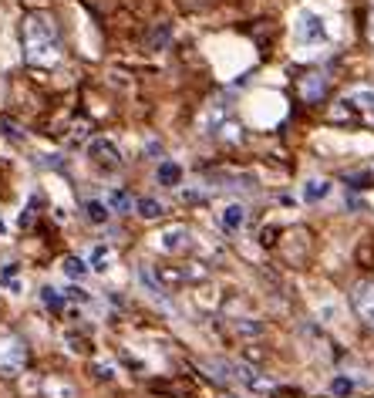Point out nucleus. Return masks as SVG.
Segmentation results:
<instances>
[{"instance_id":"obj_4","label":"nucleus","mask_w":374,"mask_h":398,"mask_svg":"<svg viewBox=\"0 0 374 398\" xmlns=\"http://www.w3.org/2000/svg\"><path fill=\"white\" fill-rule=\"evenodd\" d=\"M199 129H202V135L220 138V142H240L243 138V125H240L236 111H233V105L226 98H213L209 105L202 108Z\"/></svg>"},{"instance_id":"obj_11","label":"nucleus","mask_w":374,"mask_h":398,"mask_svg":"<svg viewBox=\"0 0 374 398\" xmlns=\"http://www.w3.org/2000/svg\"><path fill=\"white\" fill-rule=\"evenodd\" d=\"M135 277H139V287L149 293L155 304H162V307H169V293H166V287L159 284V277H155V270L145 264H139V270H135Z\"/></svg>"},{"instance_id":"obj_13","label":"nucleus","mask_w":374,"mask_h":398,"mask_svg":"<svg viewBox=\"0 0 374 398\" xmlns=\"http://www.w3.org/2000/svg\"><path fill=\"white\" fill-rule=\"evenodd\" d=\"M330 189H334L330 179H324V176H310V179L303 183V203H310V206L324 203L327 196H330Z\"/></svg>"},{"instance_id":"obj_21","label":"nucleus","mask_w":374,"mask_h":398,"mask_svg":"<svg viewBox=\"0 0 374 398\" xmlns=\"http://www.w3.org/2000/svg\"><path fill=\"white\" fill-rule=\"evenodd\" d=\"M135 212H139L142 219H159V216L166 212V203L155 199V196H142V199H135Z\"/></svg>"},{"instance_id":"obj_23","label":"nucleus","mask_w":374,"mask_h":398,"mask_svg":"<svg viewBox=\"0 0 374 398\" xmlns=\"http://www.w3.org/2000/svg\"><path fill=\"white\" fill-rule=\"evenodd\" d=\"M48 395H54V398H75V388H71V385H61V381H48Z\"/></svg>"},{"instance_id":"obj_1","label":"nucleus","mask_w":374,"mask_h":398,"mask_svg":"<svg viewBox=\"0 0 374 398\" xmlns=\"http://www.w3.org/2000/svg\"><path fill=\"white\" fill-rule=\"evenodd\" d=\"M61 34L48 14H30L24 21V57L34 68H54L61 61Z\"/></svg>"},{"instance_id":"obj_9","label":"nucleus","mask_w":374,"mask_h":398,"mask_svg":"<svg viewBox=\"0 0 374 398\" xmlns=\"http://www.w3.org/2000/svg\"><path fill=\"white\" fill-rule=\"evenodd\" d=\"M350 300H354V311L364 318V324L374 327V284L371 280H357L354 291H350Z\"/></svg>"},{"instance_id":"obj_20","label":"nucleus","mask_w":374,"mask_h":398,"mask_svg":"<svg viewBox=\"0 0 374 398\" xmlns=\"http://www.w3.org/2000/svg\"><path fill=\"white\" fill-rule=\"evenodd\" d=\"M61 273L78 284V280H84L91 270H88V260H84V257H64V260H61Z\"/></svg>"},{"instance_id":"obj_14","label":"nucleus","mask_w":374,"mask_h":398,"mask_svg":"<svg viewBox=\"0 0 374 398\" xmlns=\"http://www.w3.org/2000/svg\"><path fill=\"white\" fill-rule=\"evenodd\" d=\"M0 291L14 293V297H21L24 293V277H21V264H3L0 266Z\"/></svg>"},{"instance_id":"obj_8","label":"nucleus","mask_w":374,"mask_h":398,"mask_svg":"<svg viewBox=\"0 0 374 398\" xmlns=\"http://www.w3.org/2000/svg\"><path fill=\"white\" fill-rule=\"evenodd\" d=\"M27 365V345L14 334L0 338V374H21Z\"/></svg>"},{"instance_id":"obj_17","label":"nucleus","mask_w":374,"mask_h":398,"mask_svg":"<svg viewBox=\"0 0 374 398\" xmlns=\"http://www.w3.org/2000/svg\"><path fill=\"white\" fill-rule=\"evenodd\" d=\"M41 304L48 307L51 314H64V311H68V293L57 291V287H51V284H44V287H41Z\"/></svg>"},{"instance_id":"obj_19","label":"nucleus","mask_w":374,"mask_h":398,"mask_svg":"<svg viewBox=\"0 0 374 398\" xmlns=\"http://www.w3.org/2000/svg\"><path fill=\"white\" fill-rule=\"evenodd\" d=\"M324 88H327V78H324V75H310V78L300 81V95H303V102H321Z\"/></svg>"},{"instance_id":"obj_25","label":"nucleus","mask_w":374,"mask_h":398,"mask_svg":"<svg viewBox=\"0 0 374 398\" xmlns=\"http://www.w3.org/2000/svg\"><path fill=\"white\" fill-rule=\"evenodd\" d=\"M368 34H371V44H374V0H371V17H368Z\"/></svg>"},{"instance_id":"obj_3","label":"nucleus","mask_w":374,"mask_h":398,"mask_svg":"<svg viewBox=\"0 0 374 398\" xmlns=\"http://www.w3.org/2000/svg\"><path fill=\"white\" fill-rule=\"evenodd\" d=\"M330 27H327V17L314 7H300L294 14V44H297L303 54H317L330 48Z\"/></svg>"},{"instance_id":"obj_18","label":"nucleus","mask_w":374,"mask_h":398,"mask_svg":"<svg viewBox=\"0 0 374 398\" xmlns=\"http://www.w3.org/2000/svg\"><path fill=\"white\" fill-rule=\"evenodd\" d=\"M112 216H115V212L108 210V203H105V199H84V219H88V223L105 226Z\"/></svg>"},{"instance_id":"obj_16","label":"nucleus","mask_w":374,"mask_h":398,"mask_svg":"<svg viewBox=\"0 0 374 398\" xmlns=\"http://www.w3.org/2000/svg\"><path fill=\"white\" fill-rule=\"evenodd\" d=\"M101 199L108 203V210L118 212V216H122V212H132V210H135V199H132V196H128V189H122V186H112L108 192H105V196H101Z\"/></svg>"},{"instance_id":"obj_12","label":"nucleus","mask_w":374,"mask_h":398,"mask_svg":"<svg viewBox=\"0 0 374 398\" xmlns=\"http://www.w3.org/2000/svg\"><path fill=\"white\" fill-rule=\"evenodd\" d=\"M88 270L91 273H108L112 266H115V250H112V243H91V250H88Z\"/></svg>"},{"instance_id":"obj_15","label":"nucleus","mask_w":374,"mask_h":398,"mask_svg":"<svg viewBox=\"0 0 374 398\" xmlns=\"http://www.w3.org/2000/svg\"><path fill=\"white\" fill-rule=\"evenodd\" d=\"M155 183H159V186H166V189L182 186V165L172 162V159H162V162H159V169H155Z\"/></svg>"},{"instance_id":"obj_24","label":"nucleus","mask_w":374,"mask_h":398,"mask_svg":"<svg viewBox=\"0 0 374 398\" xmlns=\"http://www.w3.org/2000/svg\"><path fill=\"white\" fill-rule=\"evenodd\" d=\"M95 372H98V378H115V368H112L108 361H98V365H95Z\"/></svg>"},{"instance_id":"obj_2","label":"nucleus","mask_w":374,"mask_h":398,"mask_svg":"<svg viewBox=\"0 0 374 398\" xmlns=\"http://www.w3.org/2000/svg\"><path fill=\"white\" fill-rule=\"evenodd\" d=\"M206 368H209V374H213L216 381H223L229 388H240V392H247V395H267V392L276 388V381L270 374L260 372V368H253V365H247V361L213 358Z\"/></svg>"},{"instance_id":"obj_10","label":"nucleus","mask_w":374,"mask_h":398,"mask_svg":"<svg viewBox=\"0 0 374 398\" xmlns=\"http://www.w3.org/2000/svg\"><path fill=\"white\" fill-rule=\"evenodd\" d=\"M220 223H223V230H229V233H243L249 223V206L240 203V199L226 203L223 210H220Z\"/></svg>"},{"instance_id":"obj_5","label":"nucleus","mask_w":374,"mask_h":398,"mask_svg":"<svg viewBox=\"0 0 374 398\" xmlns=\"http://www.w3.org/2000/svg\"><path fill=\"white\" fill-rule=\"evenodd\" d=\"M334 118H348L361 125H374V84H354L341 95L334 108Z\"/></svg>"},{"instance_id":"obj_22","label":"nucleus","mask_w":374,"mask_h":398,"mask_svg":"<svg viewBox=\"0 0 374 398\" xmlns=\"http://www.w3.org/2000/svg\"><path fill=\"white\" fill-rule=\"evenodd\" d=\"M330 392H334V395H337V398H348L350 392H354V381L341 374V378H334V385H330Z\"/></svg>"},{"instance_id":"obj_6","label":"nucleus","mask_w":374,"mask_h":398,"mask_svg":"<svg viewBox=\"0 0 374 398\" xmlns=\"http://www.w3.org/2000/svg\"><path fill=\"white\" fill-rule=\"evenodd\" d=\"M84 156H88V162L98 169V172H118L125 165L122 159V149H118V142L115 138H108V135H98V138H91L88 142V149H84Z\"/></svg>"},{"instance_id":"obj_7","label":"nucleus","mask_w":374,"mask_h":398,"mask_svg":"<svg viewBox=\"0 0 374 398\" xmlns=\"http://www.w3.org/2000/svg\"><path fill=\"white\" fill-rule=\"evenodd\" d=\"M152 243H155L162 253H169V257H179V253L193 250V243H196V233H193L189 226H182V223H172V226L159 230Z\"/></svg>"}]
</instances>
